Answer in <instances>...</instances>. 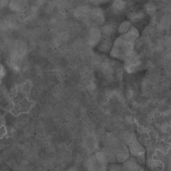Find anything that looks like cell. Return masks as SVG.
<instances>
[{
  "mask_svg": "<svg viewBox=\"0 0 171 171\" xmlns=\"http://www.w3.org/2000/svg\"><path fill=\"white\" fill-rule=\"evenodd\" d=\"M114 8H115V10H121L122 9H123L125 7V4L124 2L120 1H115L114 4Z\"/></svg>",
  "mask_w": 171,
  "mask_h": 171,
  "instance_id": "obj_6",
  "label": "cell"
},
{
  "mask_svg": "<svg viewBox=\"0 0 171 171\" xmlns=\"http://www.w3.org/2000/svg\"><path fill=\"white\" fill-rule=\"evenodd\" d=\"M131 27V24L129 22H124L120 24L118 28V31L120 33H124L125 32H127V31Z\"/></svg>",
  "mask_w": 171,
  "mask_h": 171,
  "instance_id": "obj_4",
  "label": "cell"
},
{
  "mask_svg": "<svg viewBox=\"0 0 171 171\" xmlns=\"http://www.w3.org/2000/svg\"><path fill=\"white\" fill-rule=\"evenodd\" d=\"M129 151L132 156L134 157H139L142 156L145 149L143 146L138 141L136 136L134 134H131V137L127 142Z\"/></svg>",
  "mask_w": 171,
  "mask_h": 171,
  "instance_id": "obj_1",
  "label": "cell"
},
{
  "mask_svg": "<svg viewBox=\"0 0 171 171\" xmlns=\"http://www.w3.org/2000/svg\"><path fill=\"white\" fill-rule=\"evenodd\" d=\"M139 35V33L137 29L134 28H132L127 33L124 35L123 40L125 41L131 42L132 41H134L136 39Z\"/></svg>",
  "mask_w": 171,
  "mask_h": 171,
  "instance_id": "obj_3",
  "label": "cell"
},
{
  "mask_svg": "<svg viewBox=\"0 0 171 171\" xmlns=\"http://www.w3.org/2000/svg\"></svg>",
  "mask_w": 171,
  "mask_h": 171,
  "instance_id": "obj_8",
  "label": "cell"
},
{
  "mask_svg": "<svg viewBox=\"0 0 171 171\" xmlns=\"http://www.w3.org/2000/svg\"><path fill=\"white\" fill-rule=\"evenodd\" d=\"M103 31L106 34H110L113 31V28L110 26L106 25V26L104 27Z\"/></svg>",
  "mask_w": 171,
  "mask_h": 171,
  "instance_id": "obj_7",
  "label": "cell"
},
{
  "mask_svg": "<svg viewBox=\"0 0 171 171\" xmlns=\"http://www.w3.org/2000/svg\"><path fill=\"white\" fill-rule=\"evenodd\" d=\"M108 171H123L122 166L117 164L110 165L108 167Z\"/></svg>",
  "mask_w": 171,
  "mask_h": 171,
  "instance_id": "obj_5",
  "label": "cell"
},
{
  "mask_svg": "<svg viewBox=\"0 0 171 171\" xmlns=\"http://www.w3.org/2000/svg\"><path fill=\"white\" fill-rule=\"evenodd\" d=\"M90 39H89V42L90 45H94L97 44L101 38V33L97 29L93 28L91 29L90 32Z\"/></svg>",
  "mask_w": 171,
  "mask_h": 171,
  "instance_id": "obj_2",
  "label": "cell"
}]
</instances>
